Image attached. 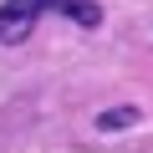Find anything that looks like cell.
<instances>
[{
	"label": "cell",
	"mask_w": 153,
	"mask_h": 153,
	"mask_svg": "<svg viewBox=\"0 0 153 153\" xmlns=\"http://www.w3.org/2000/svg\"><path fill=\"white\" fill-rule=\"evenodd\" d=\"M41 16H61L71 26H82V31H97L102 26V5L97 0H5L0 5V46H21Z\"/></svg>",
	"instance_id": "cell-1"
},
{
	"label": "cell",
	"mask_w": 153,
	"mask_h": 153,
	"mask_svg": "<svg viewBox=\"0 0 153 153\" xmlns=\"http://www.w3.org/2000/svg\"><path fill=\"white\" fill-rule=\"evenodd\" d=\"M123 123H138V107H123V112H102V117H97L102 133H107V128H123Z\"/></svg>",
	"instance_id": "cell-2"
}]
</instances>
